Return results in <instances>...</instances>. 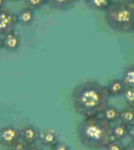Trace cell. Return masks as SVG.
Returning a JSON list of instances; mask_svg holds the SVG:
<instances>
[{"instance_id": "cell-1", "label": "cell", "mask_w": 134, "mask_h": 150, "mask_svg": "<svg viewBox=\"0 0 134 150\" xmlns=\"http://www.w3.org/2000/svg\"><path fill=\"white\" fill-rule=\"evenodd\" d=\"M109 98L106 86L95 81L82 82L72 92L73 108L84 117L100 115L109 105Z\"/></svg>"}, {"instance_id": "cell-2", "label": "cell", "mask_w": 134, "mask_h": 150, "mask_svg": "<svg viewBox=\"0 0 134 150\" xmlns=\"http://www.w3.org/2000/svg\"><path fill=\"white\" fill-rule=\"evenodd\" d=\"M80 142L87 148L99 150L105 148L112 140V124L100 115L84 117L77 126Z\"/></svg>"}, {"instance_id": "cell-3", "label": "cell", "mask_w": 134, "mask_h": 150, "mask_svg": "<svg viewBox=\"0 0 134 150\" xmlns=\"http://www.w3.org/2000/svg\"><path fill=\"white\" fill-rule=\"evenodd\" d=\"M106 25L116 32H134V2L132 0H113L104 12Z\"/></svg>"}, {"instance_id": "cell-4", "label": "cell", "mask_w": 134, "mask_h": 150, "mask_svg": "<svg viewBox=\"0 0 134 150\" xmlns=\"http://www.w3.org/2000/svg\"><path fill=\"white\" fill-rule=\"evenodd\" d=\"M17 25L16 13L5 7L0 8V36L14 30Z\"/></svg>"}, {"instance_id": "cell-5", "label": "cell", "mask_w": 134, "mask_h": 150, "mask_svg": "<svg viewBox=\"0 0 134 150\" xmlns=\"http://www.w3.org/2000/svg\"><path fill=\"white\" fill-rule=\"evenodd\" d=\"M20 139V129L13 125H6L0 128V144L11 148Z\"/></svg>"}, {"instance_id": "cell-6", "label": "cell", "mask_w": 134, "mask_h": 150, "mask_svg": "<svg viewBox=\"0 0 134 150\" xmlns=\"http://www.w3.org/2000/svg\"><path fill=\"white\" fill-rule=\"evenodd\" d=\"M40 130L34 125L28 124L20 129V139L27 145L37 144L40 141Z\"/></svg>"}, {"instance_id": "cell-7", "label": "cell", "mask_w": 134, "mask_h": 150, "mask_svg": "<svg viewBox=\"0 0 134 150\" xmlns=\"http://www.w3.org/2000/svg\"><path fill=\"white\" fill-rule=\"evenodd\" d=\"M3 38V49L8 52H15L21 46V37L19 33L14 30L6 35Z\"/></svg>"}, {"instance_id": "cell-8", "label": "cell", "mask_w": 134, "mask_h": 150, "mask_svg": "<svg viewBox=\"0 0 134 150\" xmlns=\"http://www.w3.org/2000/svg\"><path fill=\"white\" fill-rule=\"evenodd\" d=\"M40 141L42 145L46 146L52 147L59 140V134L57 131L52 129H46L40 131Z\"/></svg>"}, {"instance_id": "cell-9", "label": "cell", "mask_w": 134, "mask_h": 150, "mask_svg": "<svg viewBox=\"0 0 134 150\" xmlns=\"http://www.w3.org/2000/svg\"><path fill=\"white\" fill-rule=\"evenodd\" d=\"M80 0H47V5L54 10L69 11L73 8Z\"/></svg>"}, {"instance_id": "cell-10", "label": "cell", "mask_w": 134, "mask_h": 150, "mask_svg": "<svg viewBox=\"0 0 134 150\" xmlns=\"http://www.w3.org/2000/svg\"><path fill=\"white\" fill-rule=\"evenodd\" d=\"M17 24L22 26H30L35 21V11L24 7L16 13Z\"/></svg>"}, {"instance_id": "cell-11", "label": "cell", "mask_w": 134, "mask_h": 150, "mask_svg": "<svg viewBox=\"0 0 134 150\" xmlns=\"http://www.w3.org/2000/svg\"><path fill=\"white\" fill-rule=\"evenodd\" d=\"M106 88L109 97H120L123 96L126 86L122 79H113L106 86Z\"/></svg>"}, {"instance_id": "cell-12", "label": "cell", "mask_w": 134, "mask_h": 150, "mask_svg": "<svg viewBox=\"0 0 134 150\" xmlns=\"http://www.w3.org/2000/svg\"><path fill=\"white\" fill-rule=\"evenodd\" d=\"M100 116L111 124L116 123L120 119V110L116 106L108 105L101 112Z\"/></svg>"}, {"instance_id": "cell-13", "label": "cell", "mask_w": 134, "mask_h": 150, "mask_svg": "<svg viewBox=\"0 0 134 150\" xmlns=\"http://www.w3.org/2000/svg\"><path fill=\"white\" fill-rule=\"evenodd\" d=\"M128 129L129 126L123 124L121 122H116L112 126V138L113 140L122 141L128 137Z\"/></svg>"}, {"instance_id": "cell-14", "label": "cell", "mask_w": 134, "mask_h": 150, "mask_svg": "<svg viewBox=\"0 0 134 150\" xmlns=\"http://www.w3.org/2000/svg\"><path fill=\"white\" fill-rule=\"evenodd\" d=\"M86 6L97 12H105L113 0H84Z\"/></svg>"}, {"instance_id": "cell-15", "label": "cell", "mask_w": 134, "mask_h": 150, "mask_svg": "<svg viewBox=\"0 0 134 150\" xmlns=\"http://www.w3.org/2000/svg\"><path fill=\"white\" fill-rule=\"evenodd\" d=\"M119 122H123L127 126L134 124V108L128 106L123 110H120Z\"/></svg>"}, {"instance_id": "cell-16", "label": "cell", "mask_w": 134, "mask_h": 150, "mask_svg": "<svg viewBox=\"0 0 134 150\" xmlns=\"http://www.w3.org/2000/svg\"><path fill=\"white\" fill-rule=\"evenodd\" d=\"M128 88H134V64L127 66L122 74L121 78Z\"/></svg>"}, {"instance_id": "cell-17", "label": "cell", "mask_w": 134, "mask_h": 150, "mask_svg": "<svg viewBox=\"0 0 134 150\" xmlns=\"http://www.w3.org/2000/svg\"><path fill=\"white\" fill-rule=\"evenodd\" d=\"M23 1L25 7H28L33 11L40 10L47 5V0H23Z\"/></svg>"}, {"instance_id": "cell-18", "label": "cell", "mask_w": 134, "mask_h": 150, "mask_svg": "<svg viewBox=\"0 0 134 150\" xmlns=\"http://www.w3.org/2000/svg\"><path fill=\"white\" fill-rule=\"evenodd\" d=\"M123 97L126 102V104L128 105V106L134 108V88H128L126 87Z\"/></svg>"}, {"instance_id": "cell-19", "label": "cell", "mask_w": 134, "mask_h": 150, "mask_svg": "<svg viewBox=\"0 0 134 150\" xmlns=\"http://www.w3.org/2000/svg\"><path fill=\"white\" fill-rule=\"evenodd\" d=\"M105 148L106 150H125V146H123L121 141L113 139Z\"/></svg>"}, {"instance_id": "cell-20", "label": "cell", "mask_w": 134, "mask_h": 150, "mask_svg": "<svg viewBox=\"0 0 134 150\" xmlns=\"http://www.w3.org/2000/svg\"><path fill=\"white\" fill-rule=\"evenodd\" d=\"M52 150H71L69 145L63 141H58L54 146H52Z\"/></svg>"}, {"instance_id": "cell-21", "label": "cell", "mask_w": 134, "mask_h": 150, "mask_svg": "<svg viewBox=\"0 0 134 150\" xmlns=\"http://www.w3.org/2000/svg\"><path fill=\"white\" fill-rule=\"evenodd\" d=\"M27 146H28V145L20 139L15 143V145L11 148H13V150H25Z\"/></svg>"}, {"instance_id": "cell-22", "label": "cell", "mask_w": 134, "mask_h": 150, "mask_svg": "<svg viewBox=\"0 0 134 150\" xmlns=\"http://www.w3.org/2000/svg\"><path fill=\"white\" fill-rule=\"evenodd\" d=\"M128 137L131 141H134V124L129 126L128 129Z\"/></svg>"}, {"instance_id": "cell-23", "label": "cell", "mask_w": 134, "mask_h": 150, "mask_svg": "<svg viewBox=\"0 0 134 150\" xmlns=\"http://www.w3.org/2000/svg\"><path fill=\"white\" fill-rule=\"evenodd\" d=\"M25 150H43V148L40 147V146H38L37 144H33V145H28Z\"/></svg>"}, {"instance_id": "cell-24", "label": "cell", "mask_w": 134, "mask_h": 150, "mask_svg": "<svg viewBox=\"0 0 134 150\" xmlns=\"http://www.w3.org/2000/svg\"><path fill=\"white\" fill-rule=\"evenodd\" d=\"M125 150H134V141H130V143L125 146Z\"/></svg>"}, {"instance_id": "cell-25", "label": "cell", "mask_w": 134, "mask_h": 150, "mask_svg": "<svg viewBox=\"0 0 134 150\" xmlns=\"http://www.w3.org/2000/svg\"><path fill=\"white\" fill-rule=\"evenodd\" d=\"M6 3H7V2H6V0H0V8L5 7Z\"/></svg>"}, {"instance_id": "cell-26", "label": "cell", "mask_w": 134, "mask_h": 150, "mask_svg": "<svg viewBox=\"0 0 134 150\" xmlns=\"http://www.w3.org/2000/svg\"><path fill=\"white\" fill-rule=\"evenodd\" d=\"M3 49V38L2 36H0V50Z\"/></svg>"}, {"instance_id": "cell-27", "label": "cell", "mask_w": 134, "mask_h": 150, "mask_svg": "<svg viewBox=\"0 0 134 150\" xmlns=\"http://www.w3.org/2000/svg\"><path fill=\"white\" fill-rule=\"evenodd\" d=\"M19 0H6V2H9V3H14V2H18Z\"/></svg>"}, {"instance_id": "cell-28", "label": "cell", "mask_w": 134, "mask_h": 150, "mask_svg": "<svg viewBox=\"0 0 134 150\" xmlns=\"http://www.w3.org/2000/svg\"><path fill=\"white\" fill-rule=\"evenodd\" d=\"M6 150H13V148H7Z\"/></svg>"}, {"instance_id": "cell-29", "label": "cell", "mask_w": 134, "mask_h": 150, "mask_svg": "<svg viewBox=\"0 0 134 150\" xmlns=\"http://www.w3.org/2000/svg\"><path fill=\"white\" fill-rule=\"evenodd\" d=\"M132 1H133V2H134V0H132Z\"/></svg>"}]
</instances>
